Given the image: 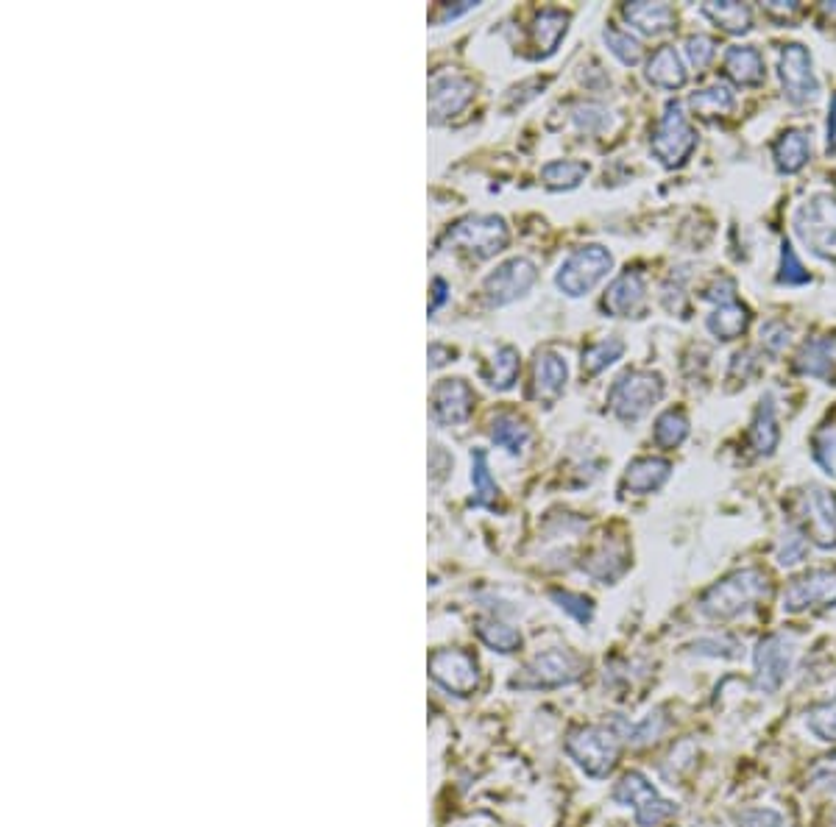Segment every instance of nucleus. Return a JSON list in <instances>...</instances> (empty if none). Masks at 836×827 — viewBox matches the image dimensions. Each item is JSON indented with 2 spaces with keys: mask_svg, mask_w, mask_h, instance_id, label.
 Here are the masks:
<instances>
[{
  "mask_svg": "<svg viewBox=\"0 0 836 827\" xmlns=\"http://www.w3.org/2000/svg\"><path fill=\"white\" fill-rule=\"evenodd\" d=\"M772 591L770 574L761 569H742L728 574L725 580H719L717 585H711L703 599H700V610L706 613L708 619L714 621H728L742 616L745 610L756 608L761 599H767Z\"/></svg>",
  "mask_w": 836,
  "mask_h": 827,
  "instance_id": "obj_1",
  "label": "nucleus"
},
{
  "mask_svg": "<svg viewBox=\"0 0 836 827\" xmlns=\"http://www.w3.org/2000/svg\"><path fill=\"white\" fill-rule=\"evenodd\" d=\"M566 752L586 775L608 777L622 755V733L608 724L577 727L566 738Z\"/></svg>",
  "mask_w": 836,
  "mask_h": 827,
  "instance_id": "obj_2",
  "label": "nucleus"
},
{
  "mask_svg": "<svg viewBox=\"0 0 836 827\" xmlns=\"http://www.w3.org/2000/svg\"><path fill=\"white\" fill-rule=\"evenodd\" d=\"M795 232L811 254L836 259V198L814 195L795 212Z\"/></svg>",
  "mask_w": 836,
  "mask_h": 827,
  "instance_id": "obj_3",
  "label": "nucleus"
},
{
  "mask_svg": "<svg viewBox=\"0 0 836 827\" xmlns=\"http://www.w3.org/2000/svg\"><path fill=\"white\" fill-rule=\"evenodd\" d=\"M441 246H452L466 251L474 259H488L499 254L508 246V226L497 215H477V218L460 220L458 226H452Z\"/></svg>",
  "mask_w": 836,
  "mask_h": 827,
  "instance_id": "obj_4",
  "label": "nucleus"
},
{
  "mask_svg": "<svg viewBox=\"0 0 836 827\" xmlns=\"http://www.w3.org/2000/svg\"><path fill=\"white\" fill-rule=\"evenodd\" d=\"M664 396V379L653 371H627L614 382L608 404L622 421H639Z\"/></svg>",
  "mask_w": 836,
  "mask_h": 827,
  "instance_id": "obj_5",
  "label": "nucleus"
},
{
  "mask_svg": "<svg viewBox=\"0 0 836 827\" xmlns=\"http://www.w3.org/2000/svg\"><path fill=\"white\" fill-rule=\"evenodd\" d=\"M614 265V257L608 254V248L586 246L577 248L572 257L561 265V271L555 276V285L561 287L566 296L580 298L591 293L608 276Z\"/></svg>",
  "mask_w": 836,
  "mask_h": 827,
  "instance_id": "obj_6",
  "label": "nucleus"
},
{
  "mask_svg": "<svg viewBox=\"0 0 836 827\" xmlns=\"http://www.w3.org/2000/svg\"><path fill=\"white\" fill-rule=\"evenodd\" d=\"M753 660H756L753 683H756L758 691L761 694L781 691V685L786 683V677L792 672V663H795V638L786 633L764 635L756 644Z\"/></svg>",
  "mask_w": 836,
  "mask_h": 827,
  "instance_id": "obj_7",
  "label": "nucleus"
},
{
  "mask_svg": "<svg viewBox=\"0 0 836 827\" xmlns=\"http://www.w3.org/2000/svg\"><path fill=\"white\" fill-rule=\"evenodd\" d=\"M697 145V134L689 126L680 104H667L664 117L658 120L653 131V154L661 159V165L678 168L683 165Z\"/></svg>",
  "mask_w": 836,
  "mask_h": 827,
  "instance_id": "obj_8",
  "label": "nucleus"
},
{
  "mask_svg": "<svg viewBox=\"0 0 836 827\" xmlns=\"http://www.w3.org/2000/svg\"><path fill=\"white\" fill-rule=\"evenodd\" d=\"M580 674H583L580 658H575L566 649H549L536 660H530L522 674H516L510 680V685L513 688H558V685L575 683Z\"/></svg>",
  "mask_w": 836,
  "mask_h": 827,
  "instance_id": "obj_9",
  "label": "nucleus"
},
{
  "mask_svg": "<svg viewBox=\"0 0 836 827\" xmlns=\"http://www.w3.org/2000/svg\"><path fill=\"white\" fill-rule=\"evenodd\" d=\"M797 516L806 524V535L817 546H836V496L825 488L811 485L797 496Z\"/></svg>",
  "mask_w": 836,
  "mask_h": 827,
  "instance_id": "obj_10",
  "label": "nucleus"
},
{
  "mask_svg": "<svg viewBox=\"0 0 836 827\" xmlns=\"http://www.w3.org/2000/svg\"><path fill=\"white\" fill-rule=\"evenodd\" d=\"M784 613H806V610L831 608L836 605V571L834 569H814L806 571L803 577L792 580V585L784 591Z\"/></svg>",
  "mask_w": 836,
  "mask_h": 827,
  "instance_id": "obj_11",
  "label": "nucleus"
},
{
  "mask_svg": "<svg viewBox=\"0 0 836 827\" xmlns=\"http://www.w3.org/2000/svg\"><path fill=\"white\" fill-rule=\"evenodd\" d=\"M430 674L435 683H441L446 691L469 697L480 688V672L471 655L460 649H441L430 658Z\"/></svg>",
  "mask_w": 836,
  "mask_h": 827,
  "instance_id": "obj_12",
  "label": "nucleus"
},
{
  "mask_svg": "<svg viewBox=\"0 0 836 827\" xmlns=\"http://www.w3.org/2000/svg\"><path fill=\"white\" fill-rule=\"evenodd\" d=\"M536 282V265L530 259H508L505 265H499L497 271L491 273L485 279V298L488 304L494 307H505L510 301H516L519 296H524L530 287Z\"/></svg>",
  "mask_w": 836,
  "mask_h": 827,
  "instance_id": "obj_13",
  "label": "nucleus"
},
{
  "mask_svg": "<svg viewBox=\"0 0 836 827\" xmlns=\"http://www.w3.org/2000/svg\"><path fill=\"white\" fill-rule=\"evenodd\" d=\"M778 73H781V84H784L786 98L792 104H806L811 101L820 84L817 76L811 70V56L803 45H786L781 51V62H778Z\"/></svg>",
  "mask_w": 836,
  "mask_h": 827,
  "instance_id": "obj_14",
  "label": "nucleus"
},
{
  "mask_svg": "<svg viewBox=\"0 0 836 827\" xmlns=\"http://www.w3.org/2000/svg\"><path fill=\"white\" fill-rule=\"evenodd\" d=\"M474 98V84L455 73H441L430 81V120L444 123L446 117L458 115Z\"/></svg>",
  "mask_w": 836,
  "mask_h": 827,
  "instance_id": "obj_15",
  "label": "nucleus"
},
{
  "mask_svg": "<svg viewBox=\"0 0 836 827\" xmlns=\"http://www.w3.org/2000/svg\"><path fill=\"white\" fill-rule=\"evenodd\" d=\"M474 393L463 379H444L432 390V415L438 424H463L471 413Z\"/></svg>",
  "mask_w": 836,
  "mask_h": 827,
  "instance_id": "obj_16",
  "label": "nucleus"
},
{
  "mask_svg": "<svg viewBox=\"0 0 836 827\" xmlns=\"http://www.w3.org/2000/svg\"><path fill=\"white\" fill-rule=\"evenodd\" d=\"M644 293H647L644 276L639 271H627L619 279H614V285L608 287L602 307L611 315H616V318H625V315H633L644 304Z\"/></svg>",
  "mask_w": 836,
  "mask_h": 827,
  "instance_id": "obj_17",
  "label": "nucleus"
},
{
  "mask_svg": "<svg viewBox=\"0 0 836 827\" xmlns=\"http://www.w3.org/2000/svg\"><path fill=\"white\" fill-rule=\"evenodd\" d=\"M566 376H569V368L563 357H558L555 351L538 354L536 365H533V396L541 401H555L566 388Z\"/></svg>",
  "mask_w": 836,
  "mask_h": 827,
  "instance_id": "obj_18",
  "label": "nucleus"
},
{
  "mask_svg": "<svg viewBox=\"0 0 836 827\" xmlns=\"http://www.w3.org/2000/svg\"><path fill=\"white\" fill-rule=\"evenodd\" d=\"M622 14L630 26H636L641 34H664L669 28L675 26V9L669 3H647V0H639V3H625L622 6Z\"/></svg>",
  "mask_w": 836,
  "mask_h": 827,
  "instance_id": "obj_19",
  "label": "nucleus"
},
{
  "mask_svg": "<svg viewBox=\"0 0 836 827\" xmlns=\"http://www.w3.org/2000/svg\"><path fill=\"white\" fill-rule=\"evenodd\" d=\"M778 438H781V432H778V421H775V404H772V396H764L758 404L756 418H753V427L747 432V443H750L753 454L767 457V454L775 452Z\"/></svg>",
  "mask_w": 836,
  "mask_h": 827,
  "instance_id": "obj_20",
  "label": "nucleus"
},
{
  "mask_svg": "<svg viewBox=\"0 0 836 827\" xmlns=\"http://www.w3.org/2000/svg\"><path fill=\"white\" fill-rule=\"evenodd\" d=\"M669 474H672V466H669L667 460H661V457H644V460H636L633 466L627 468L625 488L630 493L644 496V493L658 491L669 479Z\"/></svg>",
  "mask_w": 836,
  "mask_h": 827,
  "instance_id": "obj_21",
  "label": "nucleus"
},
{
  "mask_svg": "<svg viewBox=\"0 0 836 827\" xmlns=\"http://www.w3.org/2000/svg\"><path fill=\"white\" fill-rule=\"evenodd\" d=\"M686 67L680 62L675 48H658L653 59L647 62V81L661 87V90H680L686 84Z\"/></svg>",
  "mask_w": 836,
  "mask_h": 827,
  "instance_id": "obj_22",
  "label": "nucleus"
},
{
  "mask_svg": "<svg viewBox=\"0 0 836 827\" xmlns=\"http://www.w3.org/2000/svg\"><path fill=\"white\" fill-rule=\"evenodd\" d=\"M725 73L742 84V87H756L764 81V59L756 48L750 45H736L725 56Z\"/></svg>",
  "mask_w": 836,
  "mask_h": 827,
  "instance_id": "obj_23",
  "label": "nucleus"
},
{
  "mask_svg": "<svg viewBox=\"0 0 836 827\" xmlns=\"http://www.w3.org/2000/svg\"><path fill=\"white\" fill-rule=\"evenodd\" d=\"M566 28H569V14L561 12V9H541L533 20V26H530L533 45L538 48L536 56H549L555 51L561 37L566 34Z\"/></svg>",
  "mask_w": 836,
  "mask_h": 827,
  "instance_id": "obj_24",
  "label": "nucleus"
},
{
  "mask_svg": "<svg viewBox=\"0 0 836 827\" xmlns=\"http://www.w3.org/2000/svg\"><path fill=\"white\" fill-rule=\"evenodd\" d=\"M811 145L806 131L800 129H789L781 134V140L775 143V165L781 173H797V170L806 168L809 162Z\"/></svg>",
  "mask_w": 836,
  "mask_h": 827,
  "instance_id": "obj_25",
  "label": "nucleus"
},
{
  "mask_svg": "<svg viewBox=\"0 0 836 827\" xmlns=\"http://www.w3.org/2000/svg\"><path fill=\"white\" fill-rule=\"evenodd\" d=\"M583 569L597 577L602 582H614L619 574H625L627 569V546L622 541H611L602 546L600 552H594L591 557H586Z\"/></svg>",
  "mask_w": 836,
  "mask_h": 827,
  "instance_id": "obj_26",
  "label": "nucleus"
},
{
  "mask_svg": "<svg viewBox=\"0 0 836 827\" xmlns=\"http://www.w3.org/2000/svg\"><path fill=\"white\" fill-rule=\"evenodd\" d=\"M795 368L806 376H820V379H831L834 374V343L828 337L820 340H809L800 354H797Z\"/></svg>",
  "mask_w": 836,
  "mask_h": 827,
  "instance_id": "obj_27",
  "label": "nucleus"
},
{
  "mask_svg": "<svg viewBox=\"0 0 836 827\" xmlns=\"http://www.w3.org/2000/svg\"><path fill=\"white\" fill-rule=\"evenodd\" d=\"M747 324H750V310L739 301L717 307L706 321L708 332L719 340H736L739 335H745Z\"/></svg>",
  "mask_w": 836,
  "mask_h": 827,
  "instance_id": "obj_28",
  "label": "nucleus"
},
{
  "mask_svg": "<svg viewBox=\"0 0 836 827\" xmlns=\"http://www.w3.org/2000/svg\"><path fill=\"white\" fill-rule=\"evenodd\" d=\"M703 14H706L708 20H714L722 31H728V34H745V31H750V23H753V14H750L745 3H733V0H728V3H706Z\"/></svg>",
  "mask_w": 836,
  "mask_h": 827,
  "instance_id": "obj_29",
  "label": "nucleus"
},
{
  "mask_svg": "<svg viewBox=\"0 0 836 827\" xmlns=\"http://www.w3.org/2000/svg\"><path fill=\"white\" fill-rule=\"evenodd\" d=\"M675 814H678V805L664 800L658 791H650L647 797H641V800L633 805V819H636V825L639 827L664 825V822H669Z\"/></svg>",
  "mask_w": 836,
  "mask_h": 827,
  "instance_id": "obj_30",
  "label": "nucleus"
},
{
  "mask_svg": "<svg viewBox=\"0 0 836 827\" xmlns=\"http://www.w3.org/2000/svg\"><path fill=\"white\" fill-rule=\"evenodd\" d=\"M491 440L502 449H508L510 454H519L524 443L530 440V429L524 427V421H519L516 415H497L491 421Z\"/></svg>",
  "mask_w": 836,
  "mask_h": 827,
  "instance_id": "obj_31",
  "label": "nucleus"
},
{
  "mask_svg": "<svg viewBox=\"0 0 836 827\" xmlns=\"http://www.w3.org/2000/svg\"><path fill=\"white\" fill-rule=\"evenodd\" d=\"M733 92L725 87V84H717V87H708V90H700L694 92L692 101H689V106L694 109V115L706 117V120H711V117H719V115H728L733 109Z\"/></svg>",
  "mask_w": 836,
  "mask_h": 827,
  "instance_id": "obj_32",
  "label": "nucleus"
},
{
  "mask_svg": "<svg viewBox=\"0 0 836 827\" xmlns=\"http://www.w3.org/2000/svg\"><path fill=\"white\" fill-rule=\"evenodd\" d=\"M689 438V418L683 410H667L655 421V443L661 449H678Z\"/></svg>",
  "mask_w": 836,
  "mask_h": 827,
  "instance_id": "obj_33",
  "label": "nucleus"
},
{
  "mask_svg": "<svg viewBox=\"0 0 836 827\" xmlns=\"http://www.w3.org/2000/svg\"><path fill=\"white\" fill-rule=\"evenodd\" d=\"M586 176V162H569V159H563V162H549L547 168L541 170V179L547 181V187H552V190H572V187H577Z\"/></svg>",
  "mask_w": 836,
  "mask_h": 827,
  "instance_id": "obj_34",
  "label": "nucleus"
},
{
  "mask_svg": "<svg viewBox=\"0 0 836 827\" xmlns=\"http://www.w3.org/2000/svg\"><path fill=\"white\" fill-rule=\"evenodd\" d=\"M622 351H625V343L619 337H608V340H600V343L588 346L583 351V371L588 376L600 374V371H605L608 365H614L622 357Z\"/></svg>",
  "mask_w": 836,
  "mask_h": 827,
  "instance_id": "obj_35",
  "label": "nucleus"
},
{
  "mask_svg": "<svg viewBox=\"0 0 836 827\" xmlns=\"http://www.w3.org/2000/svg\"><path fill=\"white\" fill-rule=\"evenodd\" d=\"M516 376H519V351L505 346V349H499L497 354H494L491 371L485 374V379H488L491 388L508 390L510 385L516 382Z\"/></svg>",
  "mask_w": 836,
  "mask_h": 827,
  "instance_id": "obj_36",
  "label": "nucleus"
},
{
  "mask_svg": "<svg viewBox=\"0 0 836 827\" xmlns=\"http://www.w3.org/2000/svg\"><path fill=\"white\" fill-rule=\"evenodd\" d=\"M471 460H474V471H471V482H474V499H471V504H477V507H494L497 504V482L491 479V471H488V466H485V452L483 449H477V452L471 454Z\"/></svg>",
  "mask_w": 836,
  "mask_h": 827,
  "instance_id": "obj_37",
  "label": "nucleus"
},
{
  "mask_svg": "<svg viewBox=\"0 0 836 827\" xmlns=\"http://www.w3.org/2000/svg\"><path fill=\"white\" fill-rule=\"evenodd\" d=\"M806 727L825 744H836V697L814 705L806 713Z\"/></svg>",
  "mask_w": 836,
  "mask_h": 827,
  "instance_id": "obj_38",
  "label": "nucleus"
},
{
  "mask_svg": "<svg viewBox=\"0 0 836 827\" xmlns=\"http://www.w3.org/2000/svg\"><path fill=\"white\" fill-rule=\"evenodd\" d=\"M806 552H809V538L792 527V530L784 532V538H781V543H778V549H775V560H778V566L792 569V566H797V563H803Z\"/></svg>",
  "mask_w": 836,
  "mask_h": 827,
  "instance_id": "obj_39",
  "label": "nucleus"
},
{
  "mask_svg": "<svg viewBox=\"0 0 836 827\" xmlns=\"http://www.w3.org/2000/svg\"><path fill=\"white\" fill-rule=\"evenodd\" d=\"M480 638H483L488 647L499 649V652H516V649L522 647V633L508 627V624H502V621H488V624H483V627H480Z\"/></svg>",
  "mask_w": 836,
  "mask_h": 827,
  "instance_id": "obj_40",
  "label": "nucleus"
},
{
  "mask_svg": "<svg viewBox=\"0 0 836 827\" xmlns=\"http://www.w3.org/2000/svg\"><path fill=\"white\" fill-rule=\"evenodd\" d=\"M650 791H655L653 783L641 775V772H627V775L614 786V800L619 802V805H625V808H633V805H636L641 797H647Z\"/></svg>",
  "mask_w": 836,
  "mask_h": 827,
  "instance_id": "obj_41",
  "label": "nucleus"
},
{
  "mask_svg": "<svg viewBox=\"0 0 836 827\" xmlns=\"http://www.w3.org/2000/svg\"><path fill=\"white\" fill-rule=\"evenodd\" d=\"M602 37H605L611 53H614L622 65H639L641 62L639 39H633L630 34H625V31H616V28H605V34H602Z\"/></svg>",
  "mask_w": 836,
  "mask_h": 827,
  "instance_id": "obj_42",
  "label": "nucleus"
},
{
  "mask_svg": "<svg viewBox=\"0 0 836 827\" xmlns=\"http://www.w3.org/2000/svg\"><path fill=\"white\" fill-rule=\"evenodd\" d=\"M664 727H667V719L661 716V713H650L644 722L639 724H630L625 733H622V738H625L627 744H633V747H644V744H650V741H655V738L664 733Z\"/></svg>",
  "mask_w": 836,
  "mask_h": 827,
  "instance_id": "obj_43",
  "label": "nucleus"
},
{
  "mask_svg": "<svg viewBox=\"0 0 836 827\" xmlns=\"http://www.w3.org/2000/svg\"><path fill=\"white\" fill-rule=\"evenodd\" d=\"M552 599L558 602V608L566 610L569 616H575L580 624H588V621L594 619V605H591V599L583 594H572V591H552Z\"/></svg>",
  "mask_w": 836,
  "mask_h": 827,
  "instance_id": "obj_44",
  "label": "nucleus"
},
{
  "mask_svg": "<svg viewBox=\"0 0 836 827\" xmlns=\"http://www.w3.org/2000/svg\"><path fill=\"white\" fill-rule=\"evenodd\" d=\"M742 644L731 638V635H722V638H700L694 641L692 652L697 655H711V658H739L742 652Z\"/></svg>",
  "mask_w": 836,
  "mask_h": 827,
  "instance_id": "obj_45",
  "label": "nucleus"
},
{
  "mask_svg": "<svg viewBox=\"0 0 836 827\" xmlns=\"http://www.w3.org/2000/svg\"><path fill=\"white\" fill-rule=\"evenodd\" d=\"M781 285H806L809 282V271L803 268V262L797 259L795 248L784 243V251H781Z\"/></svg>",
  "mask_w": 836,
  "mask_h": 827,
  "instance_id": "obj_46",
  "label": "nucleus"
},
{
  "mask_svg": "<svg viewBox=\"0 0 836 827\" xmlns=\"http://www.w3.org/2000/svg\"><path fill=\"white\" fill-rule=\"evenodd\" d=\"M714 53H717V42L711 37L697 34V37L686 39V56H689V62H692V67H697V70L711 65Z\"/></svg>",
  "mask_w": 836,
  "mask_h": 827,
  "instance_id": "obj_47",
  "label": "nucleus"
},
{
  "mask_svg": "<svg viewBox=\"0 0 836 827\" xmlns=\"http://www.w3.org/2000/svg\"><path fill=\"white\" fill-rule=\"evenodd\" d=\"M809 780L814 789H823L834 794L836 791V752L834 755H825V758H820V761L811 766Z\"/></svg>",
  "mask_w": 836,
  "mask_h": 827,
  "instance_id": "obj_48",
  "label": "nucleus"
},
{
  "mask_svg": "<svg viewBox=\"0 0 836 827\" xmlns=\"http://www.w3.org/2000/svg\"><path fill=\"white\" fill-rule=\"evenodd\" d=\"M736 827H786V819L775 808H747Z\"/></svg>",
  "mask_w": 836,
  "mask_h": 827,
  "instance_id": "obj_49",
  "label": "nucleus"
},
{
  "mask_svg": "<svg viewBox=\"0 0 836 827\" xmlns=\"http://www.w3.org/2000/svg\"><path fill=\"white\" fill-rule=\"evenodd\" d=\"M575 123L583 131H600L608 126V112L597 104H580L575 109Z\"/></svg>",
  "mask_w": 836,
  "mask_h": 827,
  "instance_id": "obj_50",
  "label": "nucleus"
},
{
  "mask_svg": "<svg viewBox=\"0 0 836 827\" xmlns=\"http://www.w3.org/2000/svg\"><path fill=\"white\" fill-rule=\"evenodd\" d=\"M703 296H706L708 301H717L719 307H722V304H733V301H736V285H733L731 279H717Z\"/></svg>",
  "mask_w": 836,
  "mask_h": 827,
  "instance_id": "obj_51",
  "label": "nucleus"
},
{
  "mask_svg": "<svg viewBox=\"0 0 836 827\" xmlns=\"http://www.w3.org/2000/svg\"><path fill=\"white\" fill-rule=\"evenodd\" d=\"M761 337H764V343H767L772 351H781L786 343H789V329H786L784 324H778V321H772V324H767L761 329Z\"/></svg>",
  "mask_w": 836,
  "mask_h": 827,
  "instance_id": "obj_52",
  "label": "nucleus"
},
{
  "mask_svg": "<svg viewBox=\"0 0 836 827\" xmlns=\"http://www.w3.org/2000/svg\"><path fill=\"white\" fill-rule=\"evenodd\" d=\"M477 3H471V0H463L460 6H446V3H441V9H438V14H435V23H446V20H455V17H460V14L471 12Z\"/></svg>",
  "mask_w": 836,
  "mask_h": 827,
  "instance_id": "obj_53",
  "label": "nucleus"
},
{
  "mask_svg": "<svg viewBox=\"0 0 836 827\" xmlns=\"http://www.w3.org/2000/svg\"><path fill=\"white\" fill-rule=\"evenodd\" d=\"M764 9H767V12H770V14H781V17H792V14H795L797 9H800V6H797V3H781V0H772V3H767Z\"/></svg>",
  "mask_w": 836,
  "mask_h": 827,
  "instance_id": "obj_54",
  "label": "nucleus"
},
{
  "mask_svg": "<svg viewBox=\"0 0 836 827\" xmlns=\"http://www.w3.org/2000/svg\"><path fill=\"white\" fill-rule=\"evenodd\" d=\"M828 151H836V95L831 104V115H828Z\"/></svg>",
  "mask_w": 836,
  "mask_h": 827,
  "instance_id": "obj_55",
  "label": "nucleus"
},
{
  "mask_svg": "<svg viewBox=\"0 0 836 827\" xmlns=\"http://www.w3.org/2000/svg\"><path fill=\"white\" fill-rule=\"evenodd\" d=\"M444 298H446V285H444V279H435V304H432V307H430V312L438 310V304H441V301H444Z\"/></svg>",
  "mask_w": 836,
  "mask_h": 827,
  "instance_id": "obj_56",
  "label": "nucleus"
},
{
  "mask_svg": "<svg viewBox=\"0 0 836 827\" xmlns=\"http://www.w3.org/2000/svg\"><path fill=\"white\" fill-rule=\"evenodd\" d=\"M823 14L831 23H836V3H823Z\"/></svg>",
  "mask_w": 836,
  "mask_h": 827,
  "instance_id": "obj_57",
  "label": "nucleus"
}]
</instances>
